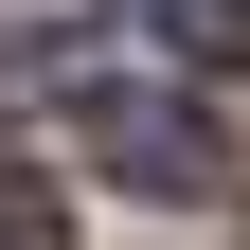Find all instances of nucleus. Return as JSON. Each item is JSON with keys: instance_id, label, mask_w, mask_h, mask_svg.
I'll return each instance as SVG.
<instances>
[{"instance_id": "obj_3", "label": "nucleus", "mask_w": 250, "mask_h": 250, "mask_svg": "<svg viewBox=\"0 0 250 250\" xmlns=\"http://www.w3.org/2000/svg\"><path fill=\"white\" fill-rule=\"evenodd\" d=\"M0 250H72V197L54 179H0Z\"/></svg>"}, {"instance_id": "obj_1", "label": "nucleus", "mask_w": 250, "mask_h": 250, "mask_svg": "<svg viewBox=\"0 0 250 250\" xmlns=\"http://www.w3.org/2000/svg\"><path fill=\"white\" fill-rule=\"evenodd\" d=\"M89 143V161L125 179V197H214V179H232V143H214V107H179V89H125V72H89L72 107H54Z\"/></svg>"}, {"instance_id": "obj_2", "label": "nucleus", "mask_w": 250, "mask_h": 250, "mask_svg": "<svg viewBox=\"0 0 250 250\" xmlns=\"http://www.w3.org/2000/svg\"><path fill=\"white\" fill-rule=\"evenodd\" d=\"M179 54H214V72H250V0H143Z\"/></svg>"}]
</instances>
